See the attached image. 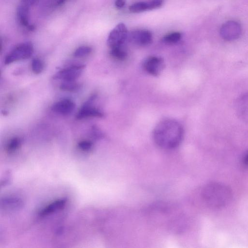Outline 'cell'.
I'll use <instances>...</instances> for the list:
<instances>
[{
    "label": "cell",
    "instance_id": "18",
    "mask_svg": "<svg viewBox=\"0 0 248 248\" xmlns=\"http://www.w3.org/2000/svg\"><path fill=\"white\" fill-rule=\"evenodd\" d=\"M21 144V140L15 137L12 139L8 142L6 147V151L9 153H12L19 148Z\"/></svg>",
    "mask_w": 248,
    "mask_h": 248
},
{
    "label": "cell",
    "instance_id": "20",
    "mask_svg": "<svg viewBox=\"0 0 248 248\" xmlns=\"http://www.w3.org/2000/svg\"><path fill=\"white\" fill-rule=\"evenodd\" d=\"M43 62L39 58H34L31 62V69L34 73L39 74L44 70Z\"/></svg>",
    "mask_w": 248,
    "mask_h": 248
},
{
    "label": "cell",
    "instance_id": "3",
    "mask_svg": "<svg viewBox=\"0 0 248 248\" xmlns=\"http://www.w3.org/2000/svg\"><path fill=\"white\" fill-rule=\"evenodd\" d=\"M31 43H21L15 47L5 57L4 63L9 64L15 62L29 58L33 53Z\"/></svg>",
    "mask_w": 248,
    "mask_h": 248
},
{
    "label": "cell",
    "instance_id": "15",
    "mask_svg": "<svg viewBox=\"0 0 248 248\" xmlns=\"http://www.w3.org/2000/svg\"><path fill=\"white\" fill-rule=\"evenodd\" d=\"M0 205L4 210H15L22 207L23 202L18 198L8 197L1 200Z\"/></svg>",
    "mask_w": 248,
    "mask_h": 248
},
{
    "label": "cell",
    "instance_id": "8",
    "mask_svg": "<svg viewBox=\"0 0 248 248\" xmlns=\"http://www.w3.org/2000/svg\"><path fill=\"white\" fill-rule=\"evenodd\" d=\"M129 41L135 45L145 46L153 41L151 32L147 30H137L131 31L128 35Z\"/></svg>",
    "mask_w": 248,
    "mask_h": 248
},
{
    "label": "cell",
    "instance_id": "11",
    "mask_svg": "<svg viewBox=\"0 0 248 248\" xmlns=\"http://www.w3.org/2000/svg\"><path fill=\"white\" fill-rule=\"evenodd\" d=\"M235 110L238 117L248 123V92L241 94L236 99Z\"/></svg>",
    "mask_w": 248,
    "mask_h": 248
},
{
    "label": "cell",
    "instance_id": "19",
    "mask_svg": "<svg viewBox=\"0 0 248 248\" xmlns=\"http://www.w3.org/2000/svg\"><path fill=\"white\" fill-rule=\"evenodd\" d=\"M60 89L63 91L69 92L76 91L80 88L79 84L75 81H64L60 87Z\"/></svg>",
    "mask_w": 248,
    "mask_h": 248
},
{
    "label": "cell",
    "instance_id": "23",
    "mask_svg": "<svg viewBox=\"0 0 248 248\" xmlns=\"http://www.w3.org/2000/svg\"><path fill=\"white\" fill-rule=\"evenodd\" d=\"M38 0H22L21 3L31 7L36 4Z\"/></svg>",
    "mask_w": 248,
    "mask_h": 248
},
{
    "label": "cell",
    "instance_id": "4",
    "mask_svg": "<svg viewBox=\"0 0 248 248\" xmlns=\"http://www.w3.org/2000/svg\"><path fill=\"white\" fill-rule=\"evenodd\" d=\"M128 35L125 25L123 23H119L110 32L107 39V45L110 49L122 46Z\"/></svg>",
    "mask_w": 248,
    "mask_h": 248
},
{
    "label": "cell",
    "instance_id": "16",
    "mask_svg": "<svg viewBox=\"0 0 248 248\" xmlns=\"http://www.w3.org/2000/svg\"><path fill=\"white\" fill-rule=\"evenodd\" d=\"M110 54L114 59L120 61L125 60L127 57V52L123 46L111 48Z\"/></svg>",
    "mask_w": 248,
    "mask_h": 248
},
{
    "label": "cell",
    "instance_id": "5",
    "mask_svg": "<svg viewBox=\"0 0 248 248\" xmlns=\"http://www.w3.org/2000/svg\"><path fill=\"white\" fill-rule=\"evenodd\" d=\"M241 33V27L239 23L230 20L224 23L220 29V35L225 40L232 41L238 38Z\"/></svg>",
    "mask_w": 248,
    "mask_h": 248
},
{
    "label": "cell",
    "instance_id": "1",
    "mask_svg": "<svg viewBox=\"0 0 248 248\" xmlns=\"http://www.w3.org/2000/svg\"><path fill=\"white\" fill-rule=\"evenodd\" d=\"M183 128L177 121L166 119L161 121L153 131V139L160 147L172 149L178 147L182 141Z\"/></svg>",
    "mask_w": 248,
    "mask_h": 248
},
{
    "label": "cell",
    "instance_id": "13",
    "mask_svg": "<svg viewBox=\"0 0 248 248\" xmlns=\"http://www.w3.org/2000/svg\"><path fill=\"white\" fill-rule=\"evenodd\" d=\"M75 107L76 105L73 101L65 98L55 103L52 106L51 109L57 113L66 115L71 114Z\"/></svg>",
    "mask_w": 248,
    "mask_h": 248
},
{
    "label": "cell",
    "instance_id": "2",
    "mask_svg": "<svg viewBox=\"0 0 248 248\" xmlns=\"http://www.w3.org/2000/svg\"><path fill=\"white\" fill-rule=\"evenodd\" d=\"M204 201L213 208H221L228 203L232 198L231 189L225 185L218 183L206 185L202 191Z\"/></svg>",
    "mask_w": 248,
    "mask_h": 248
},
{
    "label": "cell",
    "instance_id": "7",
    "mask_svg": "<svg viewBox=\"0 0 248 248\" xmlns=\"http://www.w3.org/2000/svg\"><path fill=\"white\" fill-rule=\"evenodd\" d=\"M143 67L149 74L157 76L164 68L165 63L163 59L161 57L149 56L144 61Z\"/></svg>",
    "mask_w": 248,
    "mask_h": 248
},
{
    "label": "cell",
    "instance_id": "14",
    "mask_svg": "<svg viewBox=\"0 0 248 248\" xmlns=\"http://www.w3.org/2000/svg\"><path fill=\"white\" fill-rule=\"evenodd\" d=\"M66 202L67 200L65 198L56 200L42 209L39 212V216L42 217L47 216L62 210L65 207Z\"/></svg>",
    "mask_w": 248,
    "mask_h": 248
},
{
    "label": "cell",
    "instance_id": "24",
    "mask_svg": "<svg viewBox=\"0 0 248 248\" xmlns=\"http://www.w3.org/2000/svg\"><path fill=\"white\" fill-rule=\"evenodd\" d=\"M125 2V0H116L115 5L117 8L121 9L124 6Z\"/></svg>",
    "mask_w": 248,
    "mask_h": 248
},
{
    "label": "cell",
    "instance_id": "6",
    "mask_svg": "<svg viewBox=\"0 0 248 248\" xmlns=\"http://www.w3.org/2000/svg\"><path fill=\"white\" fill-rule=\"evenodd\" d=\"M84 67L85 65L81 64L72 65L59 71L54 78L63 81H75L80 77Z\"/></svg>",
    "mask_w": 248,
    "mask_h": 248
},
{
    "label": "cell",
    "instance_id": "17",
    "mask_svg": "<svg viewBox=\"0 0 248 248\" xmlns=\"http://www.w3.org/2000/svg\"><path fill=\"white\" fill-rule=\"evenodd\" d=\"M182 38V34L179 32H173L164 36L162 40L167 44H174L178 42Z\"/></svg>",
    "mask_w": 248,
    "mask_h": 248
},
{
    "label": "cell",
    "instance_id": "21",
    "mask_svg": "<svg viewBox=\"0 0 248 248\" xmlns=\"http://www.w3.org/2000/svg\"><path fill=\"white\" fill-rule=\"evenodd\" d=\"M92 51V48L89 46H82L77 48L74 52L76 57H83L90 54Z\"/></svg>",
    "mask_w": 248,
    "mask_h": 248
},
{
    "label": "cell",
    "instance_id": "9",
    "mask_svg": "<svg viewBox=\"0 0 248 248\" xmlns=\"http://www.w3.org/2000/svg\"><path fill=\"white\" fill-rule=\"evenodd\" d=\"M95 98V95L92 96L88 101L81 107L76 115V118L81 119L88 117H102L103 112L99 108L92 106V101Z\"/></svg>",
    "mask_w": 248,
    "mask_h": 248
},
{
    "label": "cell",
    "instance_id": "10",
    "mask_svg": "<svg viewBox=\"0 0 248 248\" xmlns=\"http://www.w3.org/2000/svg\"><path fill=\"white\" fill-rule=\"evenodd\" d=\"M164 0H149L133 3L129 7V11L133 13H139L161 7Z\"/></svg>",
    "mask_w": 248,
    "mask_h": 248
},
{
    "label": "cell",
    "instance_id": "12",
    "mask_svg": "<svg viewBox=\"0 0 248 248\" xmlns=\"http://www.w3.org/2000/svg\"><path fill=\"white\" fill-rule=\"evenodd\" d=\"M30 7L21 3L17 9L16 16L20 25L30 31H33L35 27L29 21Z\"/></svg>",
    "mask_w": 248,
    "mask_h": 248
},
{
    "label": "cell",
    "instance_id": "22",
    "mask_svg": "<svg viewBox=\"0 0 248 248\" xmlns=\"http://www.w3.org/2000/svg\"><path fill=\"white\" fill-rule=\"evenodd\" d=\"M78 148L83 151H89L93 147V143L89 140H82L78 143Z\"/></svg>",
    "mask_w": 248,
    "mask_h": 248
},
{
    "label": "cell",
    "instance_id": "25",
    "mask_svg": "<svg viewBox=\"0 0 248 248\" xmlns=\"http://www.w3.org/2000/svg\"><path fill=\"white\" fill-rule=\"evenodd\" d=\"M243 162L245 164L248 165V154L245 157Z\"/></svg>",
    "mask_w": 248,
    "mask_h": 248
}]
</instances>
